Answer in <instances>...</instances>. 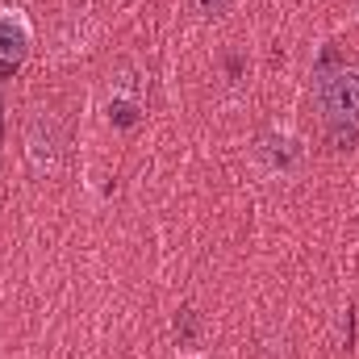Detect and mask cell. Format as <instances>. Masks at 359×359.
<instances>
[{
	"label": "cell",
	"instance_id": "obj_5",
	"mask_svg": "<svg viewBox=\"0 0 359 359\" xmlns=\"http://www.w3.org/2000/svg\"><path fill=\"white\" fill-rule=\"evenodd\" d=\"M138 117H142V113H138V100H134V96H121V92H117V96L109 100V121H113L117 130L138 126Z\"/></svg>",
	"mask_w": 359,
	"mask_h": 359
},
{
	"label": "cell",
	"instance_id": "obj_2",
	"mask_svg": "<svg viewBox=\"0 0 359 359\" xmlns=\"http://www.w3.org/2000/svg\"><path fill=\"white\" fill-rule=\"evenodd\" d=\"M25 151H29V163L38 172H55L59 168V151H63V138H59V121L55 117H34L29 121V134H25Z\"/></svg>",
	"mask_w": 359,
	"mask_h": 359
},
{
	"label": "cell",
	"instance_id": "obj_1",
	"mask_svg": "<svg viewBox=\"0 0 359 359\" xmlns=\"http://www.w3.org/2000/svg\"><path fill=\"white\" fill-rule=\"evenodd\" d=\"M318 100L330 121H359V67H334L318 76Z\"/></svg>",
	"mask_w": 359,
	"mask_h": 359
},
{
	"label": "cell",
	"instance_id": "obj_7",
	"mask_svg": "<svg viewBox=\"0 0 359 359\" xmlns=\"http://www.w3.org/2000/svg\"><path fill=\"white\" fill-rule=\"evenodd\" d=\"M192 326H196V322H192V309H184V313L176 318V334H180V343H192Z\"/></svg>",
	"mask_w": 359,
	"mask_h": 359
},
{
	"label": "cell",
	"instance_id": "obj_3",
	"mask_svg": "<svg viewBox=\"0 0 359 359\" xmlns=\"http://www.w3.org/2000/svg\"><path fill=\"white\" fill-rule=\"evenodd\" d=\"M34 46V29L21 8H0V63L17 67Z\"/></svg>",
	"mask_w": 359,
	"mask_h": 359
},
{
	"label": "cell",
	"instance_id": "obj_4",
	"mask_svg": "<svg viewBox=\"0 0 359 359\" xmlns=\"http://www.w3.org/2000/svg\"><path fill=\"white\" fill-rule=\"evenodd\" d=\"M264 155H268V163H271V172H288L292 163H297V142L292 138H268L264 142Z\"/></svg>",
	"mask_w": 359,
	"mask_h": 359
},
{
	"label": "cell",
	"instance_id": "obj_6",
	"mask_svg": "<svg viewBox=\"0 0 359 359\" xmlns=\"http://www.w3.org/2000/svg\"><path fill=\"white\" fill-rule=\"evenodd\" d=\"M359 142V121H330V147L334 151H351Z\"/></svg>",
	"mask_w": 359,
	"mask_h": 359
},
{
	"label": "cell",
	"instance_id": "obj_8",
	"mask_svg": "<svg viewBox=\"0 0 359 359\" xmlns=\"http://www.w3.org/2000/svg\"><path fill=\"white\" fill-rule=\"evenodd\" d=\"M226 4H230V0H196V8H201L205 17H217V13H226Z\"/></svg>",
	"mask_w": 359,
	"mask_h": 359
}]
</instances>
